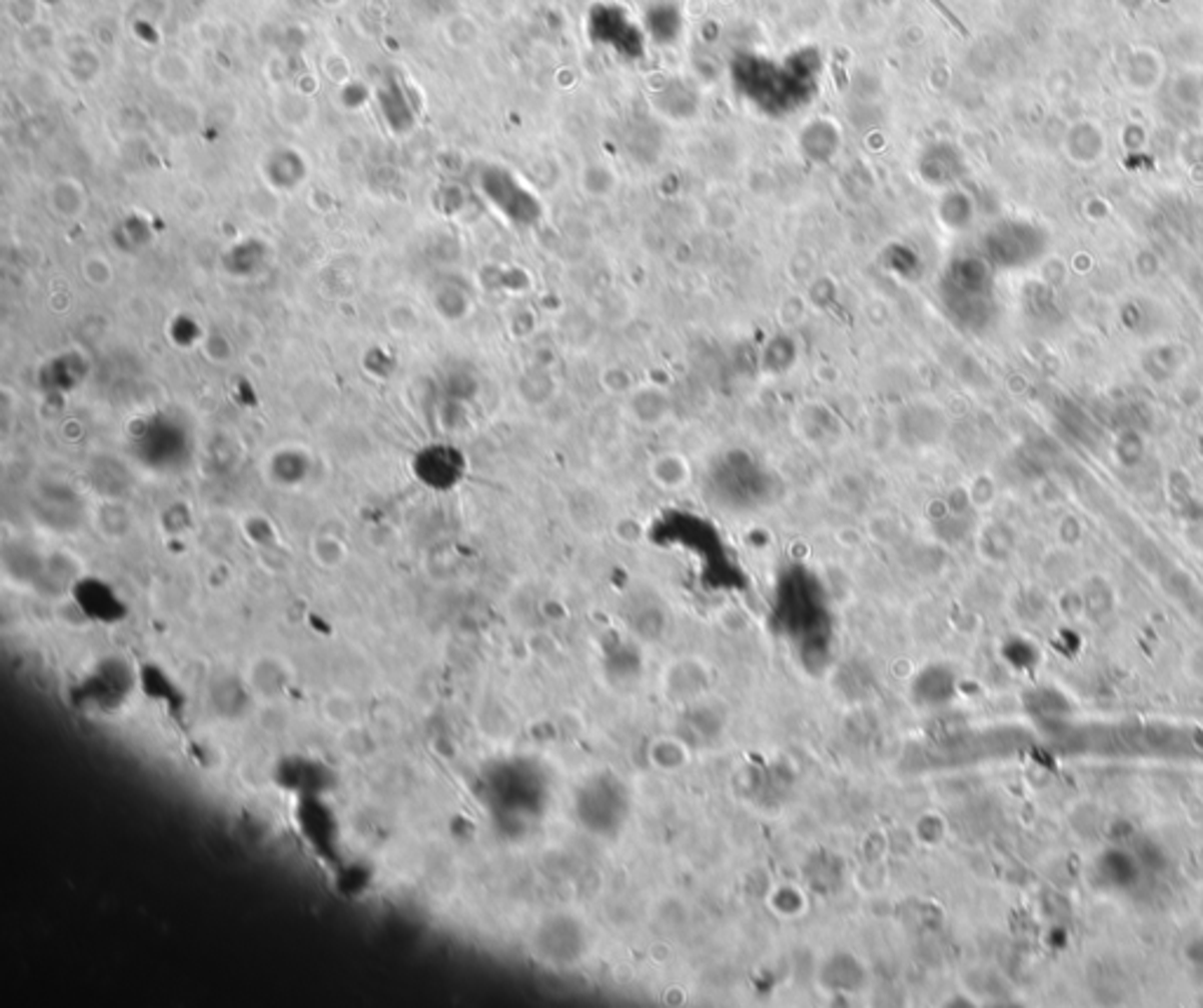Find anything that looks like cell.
<instances>
[{
	"mask_svg": "<svg viewBox=\"0 0 1203 1008\" xmlns=\"http://www.w3.org/2000/svg\"><path fill=\"white\" fill-rule=\"evenodd\" d=\"M296 825L315 854L329 861L336 842H339V823H336L332 809L317 795L301 797L299 809H296Z\"/></svg>",
	"mask_w": 1203,
	"mask_h": 1008,
	"instance_id": "7a4b0ae2",
	"label": "cell"
},
{
	"mask_svg": "<svg viewBox=\"0 0 1203 1008\" xmlns=\"http://www.w3.org/2000/svg\"><path fill=\"white\" fill-rule=\"evenodd\" d=\"M78 602H80V609H83L87 616H92V619H99V621H116L118 619L120 602L116 600V595L108 591L104 584H99V581H87V584H80Z\"/></svg>",
	"mask_w": 1203,
	"mask_h": 1008,
	"instance_id": "5b68a950",
	"label": "cell"
},
{
	"mask_svg": "<svg viewBox=\"0 0 1203 1008\" xmlns=\"http://www.w3.org/2000/svg\"><path fill=\"white\" fill-rule=\"evenodd\" d=\"M1065 153L1077 165H1096L1105 153V132L1093 120L1074 123L1065 137Z\"/></svg>",
	"mask_w": 1203,
	"mask_h": 1008,
	"instance_id": "277c9868",
	"label": "cell"
},
{
	"mask_svg": "<svg viewBox=\"0 0 1203 1008\" xmlns=\"http://www.w3.org/2000/svg\"><path fill=\"white\" fill-rule=\"evenodd\" d=\"M83 273H85V280L90 282L92 287H108L113 280V268L108 266L101 256H92V259H87Z\"/></svg>",
	"mask_w": 1203,
	"mask_h": 1008,
	"instance_id": "8992f818",
	"label": "cell"
},
{
	"mask_svg": "<svg viewBox=\"0 0 1203 1008\" xmlns=\"http://www.w3.org/2000/svg\"><path fill=\"white\" fill-rule=\"evenodd\" d=\"M1046 252V233L1032 223H1011L995 238V261L1006 268L1030 266Z\"/></svg>",
	"mask_w": 1203,
	"mask_h": 1008,
	"instance_id": "3957f363",
	"label": "cell"
},
{
	"mask_svg": "<svg viewBox=\"0 0 1203 1008\" xmlns=\"http://www.w3.org/2000/svg\"><path fill=\"white\" fill-rule=\"evenodd\" d=\"M134 685V675L132 670L125 666L120 659H111L106 663H101L97 670H92L90 678H85L83 685L78 687V692L83 694L85 703H90V706L99 708V710H116L120 703L125 701V696L130 694V689Z\"/></svg>",
	"mask_w": 1203,
	"mask_h": 1008,
	"instance_id": "6da1fadb",
	"label": "cell"
}]
</instances>
